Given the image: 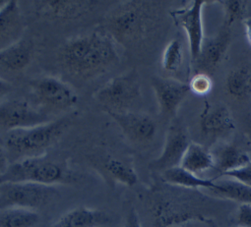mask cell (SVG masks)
<instances>
[{
    "label": "cell",
    "instance_id": "37",
    "mask_svg": "<svg viewBox=\"0 0 251 227\" xmlns=\"http://www.w3.org/2000/svg\"><path fill=\"white\" fill-rule=\"evenodd\" d=\"M246 135H247V139L249 141V144L251 146V121L246 126Z\"/></svg>",
    "mask_w": 251,
    "mask_h": 227
},
{
    "label": "cell",
    "instance_id": "22",
    "mask_svg": "<svg viewBox=\"0 0 251 227\" xmlns=\"http://www.w3.org/2000/svg\"><path fill=\"white\" fill-rule=\"evenodd\" d=\"M179 166L199 176L205 171L214 169L215 162L211 151L200 144L191 142Z\"/></svg>",
    "mask_w": 251,
    "mask_h": 227
},
{
    "label": "cell",
    "instance_id": "21",
    "mask_svg": "<svg viewBox=\"0 0 251 227\" xmlns=\"http://www.w3.org/2000/svg\"><path fill=\"white\" fill-rule=\"evenodd\" d=\"M93 2L89 1H65V0H55V1L44 2L41 13L44 16L54 19H76L83 16L89 11Z\"/></svg>",
    "mask_w": 251,
    "mask_h": 227
},
{
    "label": "cell",
    "instance_id": "6",
    "mask_svg": "<svg viewBox=\"0 0 251 227\" xmlns=\"http://www.w3.org/2000/svg\"><path fill=\"white\" fill-rule=\"evenodd\" d=\"M94 97L104 106V110L127 111L141 97L138 73L130 70L111 78L96 91Z\"/></svg>",
    "mask_w": 251,
    "mask_h": 227
},
{
    "label": "cell",
    "instance_id": "10",
    "mask_svg": "<svg viewBox=\"0 0 251 227\" xmlns=\"http://www.w3.org/2000/svg\"><path fill=\"white\" fill-rule=\"evenodd\" d=\"M204 5V0H194L188 7L171 12L175 24L177 27L182 28L186 33L191 63L194 62L200 54L203 43L205 41L202 20Z\"/></svg>",
    "mask_w": 251,
    "mask_h": 227
},
{
    "label": "cell",
    "instance_id": "31",
    "mask_svg": "<svg viewBox=\"0 0 251 227\" xmlns=\"http://www.w3.org/2000/svg\"><path fill=\"white\" fill-rule=\"evenodd\" d=\"M236 226L251 227V204H240L235 215Z\"/></svg>",
    "mask_w": 251,
    "mask_h": 227
},
{
    "label": "cell",
    "instance_id": "8",
    "mask_svg": "<svg viewBox=\"0 0 251 227\" xmlns=\"http://www.w3.org/2000/svg\"><path fill=\"white\" fill-rule=\"evenodd\" d=\"M35 100L50 110H64L78 101L76 91L65 82L55 77H42L31 83Z\"/></svg>",
    "mask_w": 251,
    "mask_h": 227
},
{
    "label": "cell",
    "instance_id": "3",
    "mask_svg": "<svg viewBox=\"0 0 251 227\" xmlns=\"http://www.w3.org/2000/svg\"><path fill=\"white\" fill-rule=\"evenodd\" d=\"M71 121L70 116H64L33 127L7 132L4 146L8 159H12L14 162L46 155L48 149L66 131Z\"/></svg>",
    "mask_w": 251,
    "mask_h": 227
},
{
    "label": "cell",
    "instance_id": "36",
    "mask_svg": "<svg viewBox=\"0 0 251 227\" xmlns=\"http://www.w3.org/2000/svg\"><path fill=\"white\" fill-rule=\"evenodd\" d=\"M244 28H245V33H246V38L251 45V18H246L244 20Z\"/></svg>",
    "mask_w": 251,
    "mask_h": 227
},
{
    "label": "cell",
    "instance_id": "34",
    "mask_svg": "<svg viewBox=\"0 0 251 227\" xmlns=\"http://www.w3.org/2000/svg\"><path fill=\"white\" fill-rule=\"evenodd\" d=\"M183 226L184 227H217V225L214 223V221L209 217L201 219V220L192 221Z\"/></svg>",
    "mask_w": 251,
    "mask_h": 227
},
{
    "label": "cell",
    "instance_id": "27",
    "mask_svg": "<svg viewBox=\"0 0 251 227\" xmlns=\"http://www.w3.org/2000/svg\"><path fill=\"white\" fill-rule=\"evenodd\" d=\"M184 63V47L179 39H175L166 46L162 58V66L166 72L177 73Z\"/></svg>",
    "mask_w": 251,
    "mask_h": 227
},
{
    "label": "cell",
    "instance_id": "19",
    "mask_svg": "<svg viewBox=\"0 0 251 227\" xmlns=\"http://www.w3.org/2000/svg\"><path fill=\"white\" fill-rule=\"evenodd\" d=\"M215 168L220 176L247 164L251 159L248 154L234 144H221L212 152Z\"/></svg>",
    "mask_w": 251,
    "mask_h": 227
},
{
    "label": "cell",
    "instance_id": "12",
    "mask_svg": "<svg viewBox=\"0 0 251 227\" xmlns=\"http://www.w3.org/2000/svg\"><path fill=\"white\" fill-rule=\"evenodd\" d=\"M105 112L130 140L137 143H147L154 139L157 124L150 115L131 111L105 110Z\"/></svg>",
    "mask_w": 251,
    "mask_h": 227
},
{
    "label": "cell",
    "instance_id": "11",
    "mask_svg": "<svg viewBox=\"0 0 251 227\" xmlns=\"http://www.w3.org/2000/svg\"><path fill=\"white\" fill-rule=\"evenodd\" d=\"M190 143L186 128L180 123L172 124L167 133L164 149L161 155L151 161L150 168L163 173L168 169L179 166Z\"/></svg>",
    "mask_w": 251,
    "mask_h": 227
},
{
    "label": "cell",
    "instance_id": "20",
    "mask_svg": "<svg viewBox=\"0 0 251 227\" xmlns=\"http://www.w3.org/2000/svg\"><path fill=\"white\" fill-rule=\"evenodd\" d=\"M161 179L164 183H167L169 185L191 190L206 189L209 191L216 187L214 179L202 178L183 169L180 166L164 171L163 173H161Z\"/></svg>",
    "mask_w": 251,
    "mask_h": 227
},
{
    "label": "cell",
    "instance_id": "33",
    "mask_svg": "<svg viewBox=\"0 0 251 227\" xmlns=\"http://www.w3.org/2000/svg\"><path fill=\"white\" fill-rule=\"evenodd\" d=\"M9 159L5 146L0 142V174L3 173L9 166Z\"/></svg>",
    "mask_w": 251,
    "mask_h": 227
},
{
    "label": "cell",
    "instance_id": "28",
    "mask_svg": "<svg viewBox=\"0 0 251 227\" xmlns=\"http://www.w3.org/2000/svg\"><path fill=\"white\" fill-rule=\"evenodd\" d=\"M225 12L224 27H230L238 20H243L247 12V1L242 0H222L219 1Z\"/></svg>",
    "mask_w": 251,
    "mask_h": 227
},
{
    "label": "cell",
    "instance_id": "39",
    "mask_svg": "<svg viewBox=\"0 0 251 227\" xmlns=\"http://www.w3.org/2000/svg\"><path fill=\"white\" fill-rule=\"evenodd\" d=\"M233 227H238V226H233Z\"/></svg>",
    "mask_w": 251,
    "mask_h": 227
},
{
    "label": "cell",
    "instance_id": "16",
    "mask_svg": "<svg viewBox=\"0 0 251 227\" xmlns=\"http://www.w3.org/2000/svg\"><path fill=\"white\" fill-rule=\"evenodd\" d=\"M111 222V216L104 210L78 206L65 212L50 227H102Z\"/></svg>",
    "mask_w": 251,
    "mask_h": 227
},
{
    "label": "cell",
    "instance_id": "9",
    "mask_svg": "<svg viewBox=\"0 0 251 227\" xmlns=\"http://www.w3.org/2000/svg\"><path fill=\"white\" fill-rule=\"evenodd\" d=\"M51 121L48 113L34 107L25 100L0 102V129L6 133L16 129L33 127Z\"/></svg>",
    "mask_w": 251,
    "mask_h": 227
},
{
    "label": "cell",
    "instance_id": "38",
    "mask_svg": "<svg viewBox=\"0 0 251 227\" xmlns=\"http://www.w3.org/2000/svg\"><path fill=\"white\" fill-rule=\"evenodd\" d=\"M5 2H6V1H1V0H0V9H1V8L3 7V5L5 4Z\"/></svg>",
    "mask_w": 251,
    "mask_h": 227
},
{
    "label": "cell",
    "instance_id": "18",
    "mask_svg": "<svg viewBox=\"0 0 251 227\" xmlns=\"http://www.w3.org/2000/svg\"><path fill=\"white\" fill-rule=\"evenodd\" d=\"M34 55V44L30 39L21 38L16 43L0 49V66L20 71L28 67Z\"/></svg>",
    "mask_w": 251,
    "mask_h": 227
},
{
    "label": "cell",
    "instance_id": "25",
    "mask_svg": "<svg viewBox=\"0 0 251 227\" xmlns=\"http://www.w3.org/2000/svg\"><path fill=\"white\" fill-rule=\"evenodd\" d=\"M215 183H216V187L212 190H209L215 196L240 203V204H251V188L250 187L232 178L221 179L219 181L215 180Z\"/></svg>",
    "mask_w": 251,
    "mask_h": 227
},
{
    "label": "cell",
    "instance_id": "4",
    "mask_svg": "<svg viewBox=\"0 0 251 227\" xmlns=\"http://www.w3.org/2000/svg\"><path fill=\"white\" fill-rule=\"evenodd\" d=\"M74 181L69 168L47 155L11 162L0 174V185L5 183H34L46 186L68 184Z\"/></svg>",
    "mask_w": 251,
    "mask_h": 227
},
{
    "label": "cell",
    "instance_id": "35",
    "mask_svg": "<svg viewBox=\"0 0 251 227\" xmlns=\"http://www.w3.org/2000/svg\"><path fill=\"white\" fill-rule=\"evenodd\" d=\"M12 91L11 84L0 77V100L5 97Z\"/></svg>",
    "mask_w": 251,
    "mask_h": 227
},
{
    "label": "cell",
    "instance_id": "13",
    "mask_svg": "<svg viewBox=\"0 0 251 227\" xmlns=\"http://www.w3.org/2000/svg\"><path fill=\"white\" fill-rule=\"evenodd\" d=\"M230 45V29L224 27L213 38L205 39L201 52L191 66L195 74L203 73L211 76L225 59Z\"/></svg>",
    "mask_w": 251,
    "mask_h": 227
},
{
    "label": "cell",
    "instance_id": "24",
    "mask_svg": "<svg viewBox=\"0 0 251 227\" xmlns=\"http://www.w3.org/2000/svg\"><path fill=\"white\" fill-rule=\"evenodd\" d=\"M39 221L37 210L18 206L0 207V227H36Z\"/></svg>",
    "mask_w": 251,
    "mask_h": 227
},
{
    "label": "cell",
    "instance_id": "30",
    "mask_svg": "<svg viewBox=\"0 0 251 227\" xmlns=\"http://www.w3.org/2000/svg\"><path fill=\"white\" fill-rule=\"evenodd\" d=\"M222 176L227 177V178H232V179L251 188V160L247 164H245L237 169L228 171V172L223 174Z\"/></svg>",
    "mask_w": 251,
    "mask_h": 227
},
{
    "label": "cell",
    "instance_id": "7",
    "mask_svg": "<svg viewBox=\"0 0 251 227\" xmlns=\"http://www.w3.org/2000/svg\"><path fill=\"white\" fill-rule=\"evenodd\" d=\"M56 195L52 186L34 183H5L0 185V207L18 206L36 210L47 205Z\"/></svg>",
    "mask_w": 251,
    "mask_h": 227
},
{
    "label": "cell",
    "instance_id": "14",
    "mask_svg": "<svg viewBox=\"0 0 251 227\" xmlns=\"http://www.w3.org/2000/svg\"><path fill=\"white\" fill-rule=\"evenodd\" d=\"M162 114L174 117L190 92L188 83L171 78L154 77L151 81Z\"/></svg>",
    "mask_w": 251,
    "mask_h": 227
},
{
    "label": "cell",
    "instance_id": "5",
    "mask_svg": "<svg viewBox=\"0 0 251 227\" xmlns=\"http://www.w3.org/2000/svg\"><path fill=\"white\" fill-rule=\"evenodd\" d=\"M154 17L148 4L127 2L116 9L107 21L106 32L121 43H130L142 38L150 29Z\"/></svg>",
    "mask_w": 251,
    "mask_h": 227
},
{
    "label": "cell",
    "instance_id": "26",
    "mask_svg": "<svg viewBox=\"0 0 251 227\" xmlns=\"http://www.w3.org/2000/svg\"><path fill=\"white\" fill-rule=\"evenodd\" d=\"M104 171L115 182L132 187L138 182V175L133 166L119 159L110 158L104 162Z\"/></svg>",
    "mask_w": 251,
    "mask_h": 227
},
{
    "label": "cell",
    "instance_id": "23",
    "mask_svg": "<svg viewBox=\"0 0 251 227\" xmlns=\"http://www.w3.org/2000/svg\"><path fill=\"white\" fill-rule=\"evenodd\" d=\"M226 91L234 99L243 100L251 95V69L240 65L231 70L226 78Z\"/></svg>",
    "mask_w": 251,
    "mask_h": 227
},
{
    "label": "cell",
    "instance_id": "32",
    "mask_svg": "<svg viewBox=\"0 0 251 227\" xmlns=\"http://www.w3.org/2000/svg\"><path fill=\"white\" fill-rule=\"evenodd\" d=\"M123 227H142L138 212L134 207H131L125 217Z\"/></svg>",
    "mask_w": 251,
    "mask_h": 227
},
{
    "label": "cell",
    "instance_id": "17",
    "mask_svg": "<svg viewBox=\"0 0 251 227\" xmlns=\"http://www.w3.org/2000/svg\"><path fill=\"white\" fill-rule=\"evenodd\" d=\"M24 29L20 7L14 0L6 1L0 9V49L16 43Z\"/></svg>",
    "mask_w": 251,
    "mask_h": 227
},
{
    "label": "cell",
    "instance_id": "2",
    "mask_svg": "<svg viewBox=\"0 0 251 227\" xmlns=\"http://www.w3.org/2000/svg\"><path fill=\"white\" fill-rule=\"evenodd\" d=\"M63 67L80 78L101 73L118 61L114 39L106 30L76 37L65 43L58 52Z\"/></svg>",
    "mask_w": 251,
    "mask_h": 227
},
{
    "label": "cell",
    "instance_id": "29",
    "mask_svg": "<svg viewBox=\"0 0 251 227\" xmlns=\"http://www.w3.org/2000/svg\"><path fill=\"white\" fill-rule=\"evenodd\" d=\"M188 86L190 91L198 96H205L207 95L212 88H213V81L211 76L203 73L194 74L188 82Z\"/></svg>",
    "mask_w": 251,
    "mask_h": 227
},
{
    "label": "cell",
    "instance_id": "1",
    "mask_svg": "<svg viewBox=\"0 0 251 227\" xmlns=\"http://www.w3.org/2000/svg\"><path fill=\"white\" fill-rule=\"evenodd\" d=\"M207 200L198 190L180 188L164 183L148 194L147 206L154 227L183 226L207 218L203 209Z\"/></svg>",
    "mask_w": 251,
    "mask_h": 227
},
{
    "label": "cell",
    "instance_id": "15",
    "mask_svg": "<svg viewBox=\"0 0 251 227\" xmlns=\"http://www.w3.org/2000/svg\"><path fill=\"white\" fill-rule=\"evenodd\" d=\"M199 127L201 134L207 138H219L229 135L235 125L231 113L225 105L211 107L206 104L200 115Z\"/></svg>",
    "mask_w": 251,
    "mask_h": 227
}]
</instances>
